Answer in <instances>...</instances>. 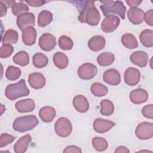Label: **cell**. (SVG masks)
I'll return each instance as SVG.
<instances>
[{
	"label": "cell",
	"instance_id": "4316f807",
	"mask_svg": "<svg viewBox=\"0 0 153 153\" xmlns=\"http://www.w3.org/2000/svg\"><path fill=\"white\" fill-rule=\"evenodd\" d=\"M115 56L111 52H103L100 53L97 57V62L101 66H108L113 63Z\"/></svg>",
	"mask_w": 153,
	"mask_h": 153
},
{
	"label": "cell",
	"instance_id": "e575fe53",
	"mask_svg": "<svg viewBox=\"0 0 153 153\" xmlns=\"http://www.w3.org/2000/svg\"><path fill=\"white\" fill-rule=\"evenodd\" d=\"M21 75V70L20 68L14 66H8L5 71V77L10 81H16Z\"/></svg>",
	"mask_w": 153,
	"mask_h": 153
},
{
	"label": "cell",
	"instance_id": "6da1fadb",
	"mask_svg": "<svg viewBox=\"0 0 153 153\" xmlns=\"http://www.w3.org/2000/svg\"><path fill=\"white\" fill-rule=\"evenodd\" d=\"M79 12L78 20L90 26H96L100 20V15L94 6V2L91 1H71Z\"/></svg>",
	"mask_w": 153,
	"mask_h": 153
},
{
	"label": "cell",
	"instance_id": "30bf717a",
	"mask_svg": "<svg viewBox=\"0 0 153 153\" xmlns=\"http://www.w3.org/2000/svg\"><path fill=\"white\" fill-rule=\"evenodd\" d=\"M39 47L45 51H51L56 45V37L49 33H43L39 38Z\"/></svg>",
	"mask_w": 153,
	"mask_h": 153
},
{
	"label": "cell",
	"instance_id": "ffe728a7",
	"mask_svg": "<svg viewBox=\"0 0 153 153\" xmlns=\"http://www.w3.org/2000/svg\"><path fill=\"white\" fill-rule=\"evenodd\" d=\"M105 38L101 35L93 36L88 42V48L93 51H99L102 50L105 48Z\"/></svg>",
	"mask_w": 153,
	"mask_h": 153
},
{
	"label": "cell",
	"instance_id": "3957f363",
	"mask_svg": "<svg viewBox=\"0 0 153 153\" xmlns=\"http://www.w3.org/2000/svg\"><path fill=\"white\" fill-rule=\"evenodd\" d=\"M38 123L39 121L35 115L21 116L14 120L13 123V128L16 131L23 133L32 130Z\"/></svg>",
	"mask_w": 153,
	"mask_h": 153
},
{
	"label": "cell",
	"instance_id": "60d3db41",
	"mask_svg": "<svg viewBox=\"0 0 153 153\" xmlns=\"http://www.w3.org/2000/svg\"><path fill=\"white\" fill-rule=\"evenodd\" d=\"M144 20L147 25L153 26V10L150 9L147 11L144 15Z\"/></svg>",
	"mask_w": 153,
	"mask_h": 153
},
{
	"label": "cell",
	"instance_id": "836d02e7",
	"mask_svg": "<svg viewBox=\"0 0 153 153\" xmlns=\"http://www.w3.org/2000/svg\"><path fill=\"white\" fill-rule=\"evenodd\" d=\"M92 145L96 151L102 152L108 148V143L103 137L96 136L92 139Z\"/></svg>",
	"mask_w": 153,
	"mask_h": 153
},
{
	"label": "cell",
	"instance_id": "4fadbf2b",
	"mask_svg": "<svg viewBox=\"0 0 153 153\" xmlns=\"http://www.w3.org/2000/svg\"><path fill=\"white\" fill-rule=\"evenodd\" d=\"M28 82L32 88L41 89L45 86L46 79L41 73L33 72L28 76Z\"/></svg>",
	"mask_w": 153,
	"mask_h": 153
},
{
	"label": "cell",
	"instance_id": "ac0fdd59",
	"mask_svg": "<svg viewBox=\"0 0 153 153\" xmlns=\"http://www.w3.org/2000/svg\"><path fill=\"white\" fill-rule=\"evenodd\" d=\"M36 30L32 26H29L22 31V41L26 45L31 46L36 42Z\"/></svg>",
	"mask_w": 153,
	"mask_h": 153
},
{
	"label": "cell",
	"instance_id": "7dc6e473",
	"mask_svg": "<svg viewBox=\"0 0 153 153\" xmlns=\"http://www.w3.org/2000/svg\"><path fill=\"white\" fill-rule=\"evenodd\" d=\"M1 1L5 4V5L7 6V8L12 7L13 5L16 3L15 1Z\"/></svg>",
	"mask_w": 153,
	"mask_h": 153
},
{
	"label": "cell",
	"instance_id": "277c9868",
	"mask_svg": "<svg viewBox=\"0 0 153 153\" xmlns=\"http://www.w3.org/2000/svg\"><path fill=\"white\" fill-rule=\"evenodd\" d=\"M104 16H107L112 14H117L122 19L126 17V7L121 1H112L107 4H102L100 6Z\"/></svg>",
	"mask_w": 153,
	"mask_h": 153
},
{
	"label": "cell",
	"instance_id": "ba28073f",
	"mask_svg": "<svg viewBox=\"0 0 153 153\" xmlns=\"http://www.w3.org/2000/svg\"><path fill=\"white\" fill-rule=\"evenodd\" d=\"M120 23V18L114 14H111L106 16L103 20L101 23V29L105 33L112 32L118 27Z\"/></svg>",
	"mask_w": 153,
	"mask_h": 153
},
{
	"label": "cell",
	"instance_id": "603a6c76",
	"mask_svg": "<svg viewBox=\"0 0 153 153\" xmlns=\"http://www.w3.org/2000/svg\"><path fill=\"white\" fill-rule=\"evenodd\" d=\"M56 115V109L52 106H44L39 109V116L44 123H50L55 118Z\"/></svg>",
	"mask_w": 153,
	"mask_h": 153
},
{
	"label": "cell",
	"instance_id": "f1b7e54d",
	"mask_svg": "<svg viewBox=\"0 0 153 153\" xmlns=\"http://www.w3.org/2000/svg\"><path fill=\"white\" fill-rule=\"evenodd\" d=\"M18 38V33L16 30L8 29L2 38V42L3 44H14L17 43Z\"/></svg>",
	"mask_w": 153,
	"mask_h": 153
},
{
	"label": "cell",
	"instance_id": "7402d4cb",
	"mask_svg": "<svg viewBox=\"0 0 153 153\" xmlns=\"http://www.w3.org/2000/svg\"><path fill=\"white\" fill-rule=\"evenodd\" d=\"M32 140V137L27 134L22 136L14 144L13 146L14 151L16 153H24L27 149L28 146Z\"/></svg>",
	"mask_w": 153,
	"mask_h": 153
},
{
	"label": "cell",
	"instance_id": "52a82bcc",
	"mask_svg": "<svg viewBox=\"0 0 153 153\" xmlns=\"http://www.w3.org/2000/svg\"><path fill=\"white\" fill-rule=\"evenodd\" d=\"M78 75L82 79H91L97 73V67L92 63H85L81 65L78 69Z\"/></svg>",
	"mask_w": 153,
	"mask_h": 153
},
{
	"label": "cell",
	"instance_id": "5bb4252c",
	"mask_svg": "<svg viewBox=\"0 0 153 153\" xmlns=\"http://www.w3.org/2000/svg\"><path fill=\"white\" fill-rule=\"evenodd\" d=\"M131 102L136 105L142 104L146 102L148 99V93L143 88H139L132 90L130 93Z\"/></svg>",
	"mask_w": 153,
	"mask_h": 153
},
{
	"label": "cell",
	"instance_id": "7bdbcfd3",
	"mask_svg": "<svg viewBox=\"0 0 153 153\" xmlns=\"http://www.w3.org/2000/svg\"><path fill=\"white\" fill-rule=\"evenodd\" d=\"M64 153L66 152H78L81 153L82 152L81 148L75 145H70L65 148L63 151Z\"/></svg>",
	"mask_w": 153,
	"mask_h": 153
},
{
	"label": "cell",
	"instance_id": "b9f144b4",
	"mask_svg": "<svg viewBox=\"0 0 153 153\" xmlns=\"http://www.w3.org/2000/svg\"><path fill=\"white\" fill-rule=\"evenodd\" d=\"M27 5L33 7H41L44 5V4L46 2L45 1L42 0H33V1H25Z\"/></svg>",
	"mask_w": 153,
	"mask_h": 153
},
{
	"label": "cell",
	"instance_id": "83f0119b",
	"mask_svg": "<svg viewBox=\"0 0 153 153\" xmlns=\"http://www.w3.org/2000/svg\"><path fill=\"white\" fill-rule=\"evenodd\" d=\"M53 14L48 10H42L38 17V26L41 27L48 25L53 20Z\"/></svg>",
	"mask_w": 153,
	"mask_h": 153
},
{
	"label": "cell",
	"instance_id": "cb8c5ba5",
	"mask_svg": "<svg viewBox=\"0 0 153 153\" xmlns=\"http://www.w3.org/2000/svg\"><path fill=\"white\" fill-rule=\"evenodd\" d=\"M53 60L55 66L60 69H65L68 65L69 60L67 56L62 52H56L53 57Z\"/></svg>",
	"mask_w": 153,
	"mask_h": 153
},
{
	"label": "cell",
	"instance_id": "74e56055",
	"mask_svg": "<svg viewBox=\"0 0 153 153\" xmlns=\"http://www.w3.org/2000/svg\"><path fill=\"white\" fill-rule=\"evenodd\" d=\"M13 51L14 47L10 44H2L0 48V57L7 58L13 54Z\"/></svg>",
	"mask_w": 153,
	"mask_h": 153
},
{
	"label": "cell",
	"instance_id": "44dd1931",
	"mask_svg": "<svg viewBox=\"0 0 153 153\" xmlns=\"http://www.w3.org/2000/svg\"><path fill=\"white\" fill-rule=\"evenodd\" d=\"M72 103L75 109L81 113L86 112L89 109V103L87 99L82 95H77L73 99Z\"/></svg>",
	"mask_w": 153,
	"mask_h": 153
},
{
	"label": "cell",
	"instance_id": "f546056e",
	"mask_svg": "<svg viewBox=\"0 0 153 153\" xmlns=\"http://www.w3.org/2000/svg\"><path fill=\"white\" fill-rule=\"evenodd\" d=\"M48 62L47 56L42 53H36L32 57V63L36 68H42L45 67Z\"/></svg>",
	"mask_w": 153,
	"mask_h": 153
},
{
	"label": "cell",
	"instance_id": "8992f818",
	"mask_svg": "<svg viewBox=\"0 0 153 153\" xmlns=\"http://www.w3.org/2000/svg\"><path fill=\"white\" fill-rule=\"evenodd\" d=\"M136 137L140 140H147L153 136V123L151 122H142L139 124L135 130Z\"/></svg>",
	"mask_w": 153,
	"mask_h": 153
},
{
	"label": "cell",
	"instance_id": "7c38bea8",
	"mask_svg": "<svg viewBox=\"0 0 153 153\" xmlns=\"http://www.w3.org/2000/svg\"><path fill=\"white\" fill-rule=\"evenodd\" d=\"M115 123L112 121L98 118L93 121V128L98 133H105L110 130Z\"/></svg>",
	"mask_w": 153,
	"mask_h": 153
},
{
	"label": "cell",
	"instance_id": "8d00e7d4",
	"mask_svg": "<svg viewBox=\"0 0 153 153\" xmlns=\"http://www.w3.org/2000/svg\"><path fill=\"white\" fill-rule=\"evenodd\" d=\"M29 10V7L27 4L23 2H16L11 7V11L13 14L15 16H19V15L27 13Z\"/></svg>",
	"mask_w": 153,
	"mask_h": 153
},
{
	"label": "cell",
	"instance_id": "f6af8a7d",
	"mask_svg": "<svg viewBox=\"0 0 153 153\" xmlns=\"http://www.w3.org/2000/svg\"><path fill=\"white\" fill-rule=\"evenodd\" d=\"M7 6L5 5V4L2 2L1 1H0V17H2L3 16H4L7 11Z\"/></svg>",
	"mask_w": 153,
	"mask_h": 153
},
{
	"label": "cell",
	"instance_id": "2e32d148",
	"mask_svg": "<svg viewBox=\"0 0 153 153\" xmlns=\"http://www.w3.org/2000/svg\"><path fill=\"white\" fill-rule=\"evenodd\" d=\"M144 11L139 8L132 7L127 11V17L129 21L134 25H140L144 20Z\"/></svg>",
	"mask_w": 153,
	"mask_h": 153
},
{
	"label": "cell",
	"instance_id": "8fae6325",
	"mask_svg": "<svg viewBox=\"0 0 153 153\" xmlns=\"http://www.w3.org/2000/svg\"><path fill=\"white\" fill-rule=\"evenodd\" d=\"M140 79V71L135 68H127L124 74V79L125 82L130 86L137 85Z\"/></svg>",
	"mask_w": 153,
	"mask_h": 153
},
{
	"label": "cell",
	"instance_id": "1f68e13d",
	"mask_svg": "<svg viewBox=\"0 0 153 153\" xmlns=\"http://www.w3.org/2000/svg\"><path fill=\"white\" fill-rule=\"evenodd\" d=\"M91 93L96 97H103L108 92V88L104 84L100 82H94L90 87Z\"/></svg>",
	"mask_w": 153,
	"mask_h": 153
},
{
	"label": "cell",
	"instance_id": "f35d334b",
	"mask_svg": "<svg viewBox=\"0 0 153 153\" xmlns=\"http://www.w3.org/2000/svg\"><path fill=\"white\" fill-rule=\"evenodd\" d=\"M16 137L8 133H2L0 137V148H3L8 144L11 143Z\"/></svg>",
	"mask_w": 153,
	"mask_h": 153
},
{
	"label": "cell",
	"instance_id": "4dcf8cb0",
	"mask_svg": "<svg viewBox=\"0 0 153 153\" xmlns=\"http://www.w3.org/2000/svg\"><path fill=\"white\" fill-rule=\"evenodd\" d=\"M13 60L18 65L26 66L29 63V56L26 51H20L13 56Z\"/></svg>",
	"mask_w": 153,
	"mask_h": 153
},
{
	"label": "cell",
	"instance_id": "bcb514c9",
	"mask_svg": "<svg viewBox=\"0 0 153 153\" xmlns=\"http://www.w3.org/2000/svg\"><path fill=\"white\" fill-rule=\"evenodd\" d=\"M115 152H118V153H128L130 152L129 149L124 146H118L116 149L114 151Z\"/></svg>",
	"mask_w": 153,
	"mask_h": 153
},
{
	"label": "cell",
	"instance_id": "e0dca14e",
	"mask_svg": "<svg viewBox=\"0 0 153 153\" xmlns=\"http://www.w3.org/2000/svg\"><path fill=\"white\" fill-rule=\"evenodd\" d=\"M103 79L109 85H117L121 82V76L117 69H110L103 73Z\"/></svg>",
	"mask_w": 153,
	"mask_h": 153
},
{
	"label": "cell",
	"instance_id": "484cf974",
	"mask_svg": "<svg viewBox=\"0 0 153 153\" xmlns=\"http://www.w3.org/2000/svg\"><path fill=\"white\" fill-rule=\"evenodd\" d=\"M121 43L128 49L136 48L138 47V42L136 38L131 33H126L121 37Z\"/></svg>",
	"mask_w": 153,
	"mask_h": 153
},
{
	"label": "cell",
	"instance_id": "d4e9b609",
	"mask_svg": "<svg viewBox=\"0 0 153 153\" xmlns=\"http://www.w3.org/2000/svg\"><path fill=\"white\" fill-rule=\"evenodd\" d=\"M139 39L142 45L146 47L153 46V30L151 29H145L142 30L139 35Z\"/></svg>",
	"mask_w": 153,
	"mask_h": 153
},
{
	"label": "cell",
	"instance_id": "ab89813d",
	"mask_svg": "<svg viewBox=\"0 0 153 153\" xmlns=\"http://www.w3.org/2000/svg\"><path fill=\"white\" fill-rule=\"evenodd\" d=\"M142 114L146 118H153V105L149 104L145 105L142 108Z\"/></svg>",
	"mask_w": 153,
	"mask_h": 153
},
{
	"label": "cell",
	"instance_id": "5b68a950",
	"mask_svg": "<svg viewBox=\"0 0 153 153\" xmlns=\"http://www.w3.org/2000/svg\"><path fill=\"white\" fill-rule=\"evenodd\" d=\"M54 130L58 136L66 137L71 134L72 126L69 119L66 117H60L54 124Z\"/></svg>",
	"mask_w": 153,
	"mask_h": 153
},
{
	"label": "cell",
	"instance_id": "9a60e30c",
	"mask_svg": "<svg viewBox=\"0 0 153 153\" xmlns=\"http://www.w3.org/2000/svg\"><path fill=\"white\" fill-rule=\"evenodd\" d=\"M131 62L139 67H145L149 61L148 55L143 51H137L133 53L130 56Z\"/></svg>",
	"mask_w": 153,
	"mask_h": 153
},
{
	"label": "cell",
	"instance_id": "7a4b0ae2",
	"mask_svg": "<svg viewBox=\"0 0 153 153\" xmlns=\"http://www.w3.org/2000/svg\"><path fill=\"white\" fill-rule=\"evenodd\" d=\"M29 93V90L23 79L16 83L8 85L5 90V95L10 100H14L19 97L27 96Z\"/></svg>",
	"mask_w": 153,
	"mask_h": 153
},
{
	"label": "cell",
	"instance_id": "d6986e66",
	"mask_svg": "<svg viewBox=\"0 0 153 153\" xmlns=\"http://www.w3.org/2000/svg\"><path fill=\"white\" fill-rule=\"evenodd\" d=\"M16 109L20 113L30 112L35 108V103L32 99H25L17 101L15 104Z\"/></svg>",
	"mask_w": 153,
	"mask_h": 153
},
{
	"label": "cell",
	"instance_id": "d6a6232c",
	"mask_svg": "<svg viewBox=\"0 0 153 153\" xmlns=\"http://www.w3.org/2000/svg\"><path fill=\"white\" fill-rule=\"evenodd\" d=\"M100 113L102 115L109 116L114 113V106L113 103L108 99H103L100 102Z\"/></svg>",
	"mask_w": 153,
	"mask_h": 153
},
{
	"label": "cell",
	"instance_id": "9c48e42d",
	"mask_svg": "<svg viewBox=\"0 0 153 153\" xmlns=\"http://www.w3.org/2000/svg\"><path fill=\"white\" fill-rule=\"evenodd\" d=\"M17 27L23 30L29 26H34L35 24V16L32 13H25L19 15L16 19Z\"/></svg>",
	"mask_w": 153,
	"mask_h": 153
},
{
	"label": "cell",
	"instance_id": "ee69618b",
	"mask_svg": "<svg viewBox=\"0 0 153 153\" xmlns=\"http://www.w3.org/2000/svg\"><path fill=\"white\" fill-rule=\"evenodd\" d=\"M126 3L128 4V6L132 7H136L137 6L139 5L142 2V1H137V0H129V1H126Z\"/></svg>",
	"mask_w": 153,
	"mask_h": 153
},
{
	"label": "cell",
	"instance_id": "d590c367",
	"mask_svg": "<svg viewBox=\"0 0 153 153\" xmlns=\"http://www.w3.org/2000/svg\"><path fill=\"white\" fill-rule=\"evenodd\" d=\"M58 45L63 50H70L73 48L74 42L72 39L67 35H62L58 40Z\"/></svg>",
	"mask_w": 153,
	"mask_h": 153
}]
</instances>
